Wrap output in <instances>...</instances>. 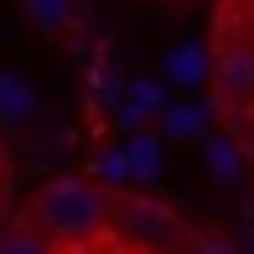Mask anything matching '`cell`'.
Wrapping results in <instances>:
<instances>
[{
	"mask_svg": "<svg viewBox=\"0 0 254 254\" xmlns=\"http://www.w3.org/2000/svg\"><path fill=\"white\" fill-rule=\"evenodd\" d=\"M207 114H213V99H192V104H166L156 120H161V135H166V140H202L207 135Z\"/></svg>",
	"mask_w": 254,
	"mask_h": 254,
	"instance_id": "obj_6",
	"label": "cell"
},
{
	"mask_svg": "<svg viewBox=\"0 0 254 254\" xmlns=\"http://www.w3.org/2000/svg\"><path fill=\"white\" fill-rule=\"evenodd\" d=\"M207 78H218V88L228 99H254V42H228L213 57V73Z\"/></svg>",
	"mask_w": 254,
	"mask_h": 254,
	"instance_id": "obj_3",
	"label": "cell"
},
{
	"mask_svg": "<svg viewBox=\"0 0 254 254\" xmlns=\"http://www.w3.org/2000/svg\"><path fill=\"white\" fill-rule=\"evenodd\" d=\"M0 254H57L37 228H5L0 234Z\"/></svg>",
	"mask_w": 254,
	"mask_h": 254,
	"instance_id": "obj_11",
	"label": "cell"
},
{
	"mask_svg": "<svg viewBox=\"0 0 254 254\" xmlns=\"http://www.w3.org/2000/svg\"><path fill=\"white\" fill-rule=\"evenodd\" d=\"M207 73H213V52L202 47V42H182V47L166 52V63H161V78L177 88H202Z\"/></svg>",
	"mask_w": 254,
	"mask_h": 254,
	"instance_id": "obj_4",
	"label": "cell"
},
{
	"mask_svg": "<svg viewBox=\"0 0 254 254\" xmlns=\"http://www.w3.org/2000/svg\"><path fill=\"white\" fill-rule=\"evenodd\" d=\"M120 156H125V166H130V182H156L161 177V135L135 130L130 140L120 145Z\"/></svg>",
	"mask_w": 254,
	"mask_h": 254,
	"instance_id": "obj_8",
	"label": "cell"
},
{
	"mask_svg": "<svg viewBox=\"0 0 254 254\" xmlns=\"http://www.w3.org/2000/svg\"><path fill=\"white\" fill-rule=\"evenodd\" d=\"M249 254H254V228H249Z\"/></svg>",
	"mask_w": 254,
	"mask_h": 254,
	"instance_id": "obj_15",
	"label": "cell"
},
{
	"mask_svg": "<svg viewBox=\"0 0 254 254\" xmlns=\"http://www.w3.org/2000/svg\"><path fill=\"white\" fill-rule=\"evenodd\" d=\"M182 254H234V249L213 234H182Z\"/></svg>",
	"mask_w": 254,
	"mask_h": 254,
	"instance_id": "obj_13",
	"label": "cell"
},
{
	"mask_svg": "<svg viewBox=\"0 0 254 254\" xmlns=\"http://www.w3.org/2000/svg\"><path fill=\"white\" fill-rule=\"evenodd\" d=\"M202 166L213 171L218 187H239V182H244V156H239V140H228V135H202Z\"/></svg>",
	"mask_w": 254,
	"mask_h": 254,
	"instance_id": "obj_7",
	"label": "cell"
},
{
	"mask_svg": "<svg viewBox=\"0 0 254 254\" xmlns=\"http://www.w3.org/2000/svg\"><path fill=\"white\" fill-rule=\"evenodd\" d=\"M31 228L47 244L83 249L109 234V192L83 177H57L47 187H37V197H31Z\"/></svg>",
	"mask_w": 254,
	"mask_h": 254,
	"instance_id": "obj_1",
	"label": "cell"
},
{
	"mask_svg": "<svg viewBox=\"0 0 254 254\" xmlns=\"http://www.w3.org/2000/svg\"><path fill=\"white\" fill-rule=\"evenodd\" d=\"M94 187H130V166H125L120 151L99 156V182H94Z\"/></svg>",
	"mask_w": 254,
	"mask_h": 254,
	"instance_id": "obj_12",
	"label": "cell"
},
{
	"mask_svg": "<svg viewBox=\"0 0 254 254\" xmlns=\"http://www.w3.org/2000/svg\"><path fill=\"white\" fill-rule=\"evenodd\" d=\"M109 228L125 239V244H135V249H166V244H182L177 213H171L166 202L145 197V192H135V197H109Z\"/></svg>",
	"mask_w": 254,
	"mask_h": 254,
	"instance_id": "obj_2",
	"label": "cell"
},
{
	"mask_svg": "<svg viewBox=\"0 0 254 254\" xmlns=\"http://www.w3.org/2000/svg\"><path fill=\"white\" fill-rule=\"evenodd\" d=\"M0 234H5V218H0Z\"/></svg>",
	"mask_w": 254,
	"mask_h": 254,
	"instance_id": "obj_16",
	"label": "cell"
},
{
	"mask_svg": "<svg viewBox=\"0 0 254 254\" xmlns=\"http://www.w3.org/2000/svg\"><path fill=\"white\" fill-rule=\"evenodd\" d=\"M21 5H26L31 26L47 31V37H57V31L73 26V0H21Z\"/></svg>",
	"mask_w": 254,
	"mask_h": 254,
	"instance_id": "obj_10",
	"label": "cell"
},
{
	"mask_svg": "<svg viewBox=\"0 0 254 254\" xmlns=\"http://www.w3.org/2000/svg\"><path fill=\"white\" fill-rule=\"evenodd\" d=\"M42 109L37 88L26 83L21 73H10V67H0V125H10V130H21V125H31Z\"/></svg>",
	"mask_w": 254,
	"mask_h": 254,
	"instance_id": "obj_5",
	"label": "cell"
},
{
	"mask_svg": "<svg viewBox=\"0 0 254 254\" xmlns=\"http://www.w3.org/2000/svg\"><path fill=\"white\" fill-rule=\"evenodd\" d=\"M166 109V88L156 83V78H135L130 88H125V109H120V125L130 130V125H140L145 114H161Z\"/></svg>",
	"mask_w": 254,
	"mask_h": 254,
	"instance_id": "obj_9",
	"label": "cell"
},
{
	"mask_svg": "<svg viewBox=\"0 0 254 254\" xmlns=\"http://www.w3.org/2000/svg\"><path fill=\"white\" fill-rule=\"evenodd\" d=\"M249 5H254V0H249Z\"/></svg>",
	"mask_w": 254,
	"mask_h": 254,
	"instance_id": "obj_17",
	"label": "cell"
},
{
	"mask_svg": "<svg viewBox=\"0 0 254 254\" xmlns=\"http://www.w3.org/2000/svg\"><path fill=\"white\" fill-rule=\"evenodd\" d=\"M239 156H244V166H254V135H249L244 145H239Z\"/></svg>",
	"mask_w": 254,
	"mask_h": 254,
	"instance_id": "obj_14",
	"label": "cell"
}]
</instances>
